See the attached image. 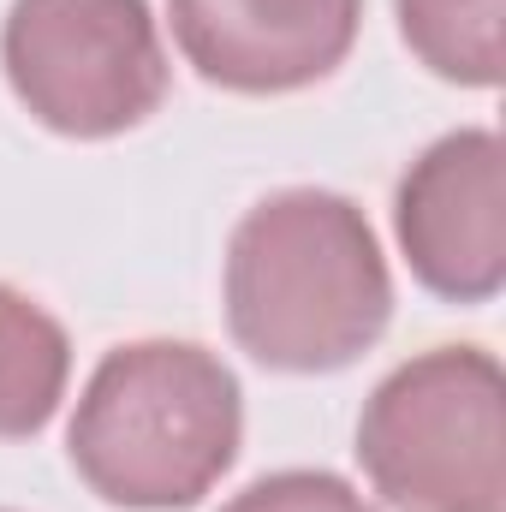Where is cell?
I'll use <instances>...</instances> for the list:
<instances>
[{
    "label": "cell",
    "mask_w": 506,
    "mask_h": 512,
    "mask_svg": "<svg viewBox=\"0 0 506 512\" xmlns=\"http://www.w3.org/2000/svg\"><path fill=\"white\" fill-rule=\"evenodd\" d=\"M0 72L36 126L78 143L137 131L173 84L149 0H12Z\"/></svg>",
    "instance_id": "obj_4"
},
{
    "label": "cell",
    "mask_w": 506,
    "mask_h": 512,
    "mask_svg": "<svg viewBox=\"0 0 506 512\" xmlns=\"http://www.w3.org/2000/svg\"><path fill=\"white\" fill-rule=\"evenodd\" d=\"M72 382L66 328L18 286L0 280V441H30L54 423Z\"/></svg>",
    "instance_id": "obj_7"
},
{
    "label": "cell",
    "mask_w": 506,
    "mask_h": 512,
    "mask_svg": "<svg viewBox=\"0 0 506 512\" xmlns=\"http://www.w3.org/2000/svg\"><path fill=\"white\" fill-rule=\"evenodd\" d=\"M393 233L411 280L447 304H489L506 286V143L489 126L435 137L393 191Z\"/></svg>",
    "instance_id": "obj_5"
},
{
    "label": "cell",
    "mask_w": 506,
    "mask_h": 512,
    "mask_svg": "<svg viewBox=\"0 0 506 512\" xmlns=\"http://www.w3.org/2000/svg\"><path fill=\"white\" fill-rule=\"evenodd\" d=\"M358 465L393 512H501L506 382L483 346H429L358 417Z\"/></svg>",
    "instance_id": "obj_3"
},
{
    "label": "cell",
    "mask_w": 506,
    "mask_h": 512,
    "mask_svg": "<svg viewBox=\"0 0 506 512\" xmlns=\"http://www.w3.org/2000/svg\"><path fill=\"white\" fill-rule=\"evenodd\" d=\"M227 328L280 376H334L393 322V274L370 215L322 185H292L245 209L227 239Z\"/></svg>",
    "instance_id": "obj_1"
},
{
    "label": "cell",
    "mask_w": 506,
    "mask_h": 512,
    "mask_svg": "<svg viewBox=\"0 0 506 512\" xmlns=\"http://www.w3.org/2000/svg\"><path fill=\"white\" fill-rule=\"evenodd\" d=\"M399 42L441 84L495 90L501 84V0H393Z\"/></svg>",
    "instance_id": "obj_8"
},
{
    "label": "cell",
    "mask_w": 506,
    "mask_h": 512,
    "mask_svg": "<svg viewBox=\"0 0 506 512\" xmlns=\"http://www.w3.org/2000/svg\"><path fill=\"white\" fill-rule=\"evenodd\" d=\"M185 66L233 96H292L346 66L364 0H167Z\"/></svg>",
    "instance_id": "obj_6"
},
{
    "label": "cell",
    "mask_w": 506,
    "mask_h": 512,
    "mask_svg": "<svg viewBox=\"0 0 506 512\" xmlns=\"http://www.w3.org/2000/svg\"><path fill=\"white\" fill-rule=\"evenodd\" d=\"M239 441L245 393L209 346L131 340L90 370L66 459L108 507L185 512L233 471Z\"/></svg>",
    "instance_id": "obj_2"
},
{
    "label": "cell",
    "mask_w": 506,
    "mask_h": 512,
    "mask_svg": "<svg viewBox=\"0 0 506 512\" xmlns=\"http://www.w3.org/2000/svg\"><path fill=\"white\" fill-rule=\"evenodd\" d=\"M0 512H6V507H0Z\"/></svg>",
    "instance_id": "obj_10"
},
{
    "label": "cell",
    "mask_w": 506,
    "mask_h": 512,
    "mask_svg": "<svg viewBox=\"0 0 506 512\" xmlns=\"http://www.w3.org/2000/svg\"><path fill=\"white\" fill-rule=\"evenodd\" d=\"M221 512H376L334 471H268L245 483Z\"/></svg>",
    "instance_id": "obj_9"
}]
</instances>
